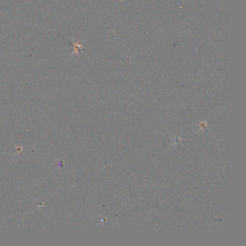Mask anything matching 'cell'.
<instances>
[{
	"mask_svg": "<svg viewBox=\"0 0 246 246\" xmlns=\"http://www.w3.org/2000/svg\"><path fill=\"white\" fill-rule=\"evenodd\" d=\"M73 44H74V52L72 53V54H73V53H78V49L79 48H80V49H82V45H77V43H74V42H73Z\"/></svg>",
	"mask_w": 246,
	"mask_h": 246,
	"instance_id": "6da1fadb",
	"label": "cell"
}]
</instances>
